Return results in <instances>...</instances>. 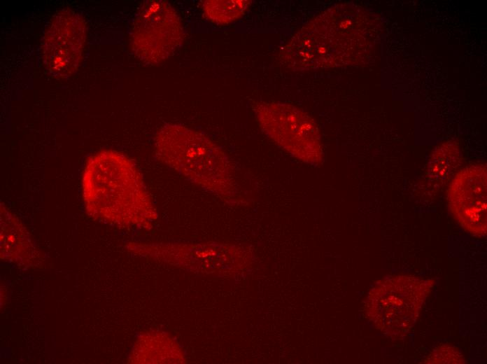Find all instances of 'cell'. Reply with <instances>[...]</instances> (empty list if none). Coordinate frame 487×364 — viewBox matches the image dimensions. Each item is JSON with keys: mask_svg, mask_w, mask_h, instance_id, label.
Listing matches in <instances>:
<instances>
[{"mask_svg": "<svg viewBox=\"0 0 487 364\" xmlns=\"http://www.w3.org/2000/svg\"><path fill=\"white\" fill-rule=\"evenodd\" d=\"M82 192L89 213L105 221L135 226L155 218L141 174L133 160L119 151L101 150L87 160Z\"/></svg>", "mask_w": 487, "mask_h": 364, "instance_id": "obj_1", "label": "cell"}, {"mask_svg": "<svg viewBox=\"0 0 487 364\" xmlns=\"http://www.w3.org/2000/svg\"><path fill=\"white\" fill-rule=\"evenodd\" d=\"M155 148L161 162L199 187L223 196L234 193L230 162L223 150L205 134L168 124L157 131Z\"/></svg>", "mask_w": 487, "mask_h": 364, "instance_id": "obj_2", "label": "cell"}, {"mask_svg": "<svg viewBox=\"0 0 487 364\" xmlns=\"http://www.w3.org/2000/svg\"><path fill=\"white\" fill-rule=\"evenodd\" d=\"M253 111L262 132L296 159L311 165L323 160L320 135L314 119L284 103L257 102Z\"/></svg>", "mask_w": 487, "mask_h": 364, "instance_id": "obj_3", "label": "cell"}, {"mask_svg": "<svg viewBox=\"0 0 487 364\" xmlns=\"http://www.w3.org/2000/svg\"><path fill=\"white\" fill-rule=\"evenodd\" d=\"M431 285L413 276H393L377 284L369 298L371 318L379 329L392 336L412 327Z\"/></svg>", "mask_w": 487, "mask_h": 364, "instance_id": "obj_4", "label": "cell"}, {"mask_svg": "<svg viewBox=\"0 0 487 364\" xmlns=\"http://www.w3.org/2000/svg\"><path fill=\"white\" fill-rule=\"evenodd\" d=\"M130 38L134 55L146 64H157L181 46L184 29L178 13L168 2L150 1L136 15Z\"/></svg>", "mask_w": 487, "mask_h": 364, "instance_id": "obj_5", "label": "cell"}, {"mask_svg": "<svg viewBox=\"0 0 487 364\" xmlns=\"http://www.w3.org/2000/svg\"><path fill=\"white\" fill-rule=\"evenodd\" d=\"M86 38V23L79 13L70 9L58 11L41 41V55L45 68L58 78L72 75L82 60Z\"/></svg>", "mask_w": 487, "mask_h": 364, "instance_id": "obj_6", "label": "cell"}, {"mask_svg": "<svg viewBox=\"0 0 487 364\" xmlns=\"http://www.w3.org/2000/svg\"><path fill=\"white\" fill-rule=\"evenodd\" d=\"M487 169L472 164L460 169L447 192L451 211L459 224L476 235L486 233Z\"/></svg>", "mask_w": 487, "mask_h": 364, "instance_id": "obj_7", "label": "cell"}, {"mask_svg": "<svg viewBox=\"0 0 487 364\" xmlns=\"http://www.w3.org/2000/svg\"><path fill=\"white\" fill-rule=\"evenodd\" d=\"M250 4V1L246 0H209L204 1L202 7L209 20L218 24H226L240 18Z\"/></svg>", "mask_w": 487, "mask_h": 364, "instance_id": "obj_8", "label": "cell"}, {"mask_svg": "<svg viewBox=\"0 0 487 364\" xmlns=\"http://www.w3.org/2000/svg\"><path fill=\"white\" fill-rule=\"evenodd\" d=\"M459 155L456 148L444 146L433 153L428 166L429 178L432 180H442L446 178L457 166Z\"/></svg>", "mask_w": 487, "mask_h": 364, "instance_id": "obj_9", "label": "cell"}, {"mask_svg": "<svg viewBox=\"0 0 487 364\" xmlns=\"http://www.w3.org/2000/svg\"><path fill=\"white\" fill-rule=\"evenodd\" d=\"M465 358L459 350L450 346H442L432 351L425 360L427 363H463Z\"/></svg>", "mask_w": 487, "mask_h": 364, "instance_id": "obj_10", "label": "cell"}]
</instances>
